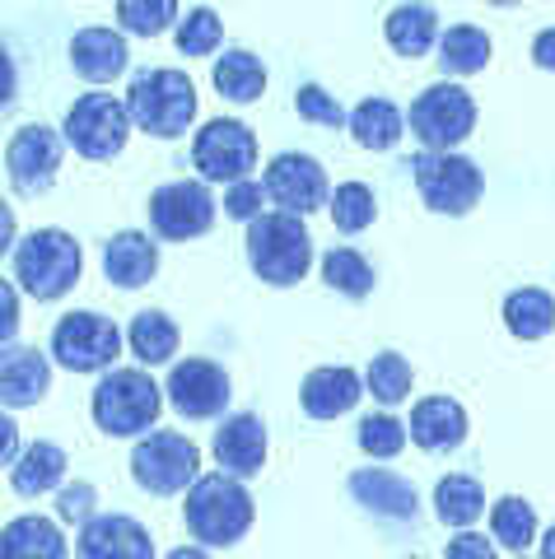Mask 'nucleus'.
Returning a JSON list of instances; mask_svg holds the SVG:
<instances>
[{
	"mask_svg": "<svg viewBox=\"0 0 555 559\" xmlns=\"http://www.w3.org/2000/svg\"><path fill=\"white\" fill-rule=\"evenodd\" d=\"M178 20V0H117V24L135 38H160Z\"/></svg>",
	"mask_w": 555,
	"mask_h": 559,
	"instance_id": "nucleus-37",
	"label": "nucleus"
},
{
	"mask_svg": "<svg viewBox=\"0 0 555 559\" xmlns=\"http://www.w3.org/2000/svg\"><path fill=\"white\" fill-rule=\"evenodd\" d=\"M444 559H495V540L491 536H481V532H458L453 540H448V550Z\"/></svg>",
	"mask_w": 555,
	"mask_h": 559,
	"instance_id": "nucleus-43",
	"label": "nucleus"
},
{
	"mask_svg": "<svg viewBox=\"0 0 555 559\" xmlns=\"http://www.w3.org/2000/svg\"><path fill=\"white\" fill-rule=\"evenodd\" d=\"M411 364L406 355H397V349H383V355L369 359V373H364V388H369V396L378 401V406H402V401L411 396Z\"/></svg>",
	"mask_w": 555,
	"mask_h": 559,
	"instance_id": "nucleus-35",
	"label": "nucleus"
},
{
	"mask_svg": "<svg viewBox=\"0 0 555 559\" xmlns=\"http://www.w3.org/2000/svg\"><path fill=\"white\" fill-rule=\"evenodd\" d=\"M51 388V364L33 345H0V406L28 411Z\"/></svg>",
	"mask_w": 555,
	"mask_h": 559,
	"instance_id": "nucleus-19",
	"label": "nucleus"
},
{
	"mask_svg": "<svg viewBox=\"0 0 555 559\" xmlns=\"http://www.w3.org/2000/svg\"><path fill=\"white\" fill-rule=\"evenodd\" d=\"M182 518H187L192 540L224 550V546H238V540L252 532L257 509H252L248 485H243L238 476H229V471H211V476H197L192 489H187Z\"/></svg>",
	"mask_w": 555,
	"mask_h": 559,
	"instance_id": "nucleus-1",
	"label": "nucleus"
},
{
	"mask_svg": "<svg viewBox=\"0 0 555 559\" xmlns=\"http://www.w3.org/2000/svg\"><path fill=\"white\" fill-rule=\"evenodd\" d=\"M75 559H154V536L127 513H94L75 536Z\"/></svg>",
	"mask_w": 555,
	"mask_h": 559,
	"instance_id": "nucleus-16",
	"label": "nucleus"
},
{
	"mask_svg": "<svg viewBox=\"0 0 555 559\" xmlns=\"http://www.w3.org/2000/svg\"><path fill=\"white\" fill-rule=\"evenodd\" d=\"M294 112H299L304 121H314V127H332V131L351 121V112L336 103V94L318 90V84H304V90L294 94Z\"/></svg>",
	"mask_w": 555,
	"mask_h": 559,
	"instance_id": "nucleus-40",
	"label": "nucleus"
},
{
	"mask_svg": "<svg viewBox=\"0 0 555 559\" xmlns=\"http://www.w3.org/2000/svg\"><path fill=\"white\" fill-rule=\"evenodd\" d=\"M192 164L201 182H243L257 168V135L234 117H215L192 140Z\"/></svg>",
	"mask_w": 555,
	"mask_h": 559,
	"instance_id": "nucleus-11",
	"label": "nucleus"
},
{
	"mask_svg": "<svg viewBox=\"0 0 555 559\" xmlns=\"http://www.w3.org/2000/svg\"><path fill=\"white\" fill-rule=\"evenodd\" d=\"M491 540L505 546L513 555H528V546H536V513L528 499L505 495L499 503H491Z\"/></svg>",
	"mask_w": 555,
	"mask_h": 559,
	"instance_id": "nucleus-33",
	"label": "nucleus"
},
{
	"mask_svg": "<svg viewBox=\"0 0 555 559\" xmlns=\"http://www.w3.org/2000/svg\"><path fill=\"white\" fill-rule=\"evenodd\" d=\"M127 112L131 127L154 140H173L197 121V84L182 70H141L127 90Z\"/></svg>",
	"mask_w": 555,
	"mask_h": 559,
	"instance_id": "nucleus-3",
	"label": "nucleus"
},
{
	"mask_svg": "<svg viewBox=\"0 0 555 559\" xmlns=\"http://www.w3.org/2000/svg\"><path fill=\"white\" fill-rule=\"evenodd\" d=\"M211 80H215V90L229 103H257L267 94V66H262V57H252V51H243V47L224 51V57L215 61V70H211Z\"/></svg>",
	"mask_w": 555,
	"mask_h": 559,
	"instance_id": "nucleus-30",
	"label": "nucleus"
},
{
	"mask_svg": "<svg viewBox=\"0 0 555 559\" xmlns=\"http://www.w3.org/2000/svg\"><path fill=\"white\" fill-rule=\"evenodd\" d=\"M14 94H20V70H14V57H10V47L0 43V112L14 103Z\"/></svg>",
	"mask_w": 555,
	"mask_h": 559,
	"instance_id": "nucleus-45",
	"label": "nucleus"
},
{
	"mask_svg": "<svg viewBox=\"0 0 555 559\" xmlns=\"http://www.w3.org/2000/svg\"><path fill=\"white\" fill-rule=\"evenodd\" d=\"M84 252L66 229H33L28 238L14 242V280L28 299L51 304L80 285Z\"/></svg>",
	"mask_w": 555,
	"mask_h": 559,
	"instance_id": "nucleus-4",
	"label": "nucleus"
},
{
	"mask_svg": "<svg viewBox=\"0 0 555 559\" xmlns=\"http://www.w3.org/2000/svg\"><path fill=\"white\" fill-rule=\"evenodd\" d=\"M127 61H131V51L117 28H80L71 38V66L90 84H113L127 70Z\"/></svg>",
	"mask_w": 555,
	"mask_h": 559,
	"instance_id": "nucleus-23",
	"label": "nucleus"
},
{
	"mask_svg": "<svg viewBox=\"0 0 555 559\" xmlns=\"http://www.w3.org/2000/svg\"><path fill=\"white\" fill-rule=\"evenodd\" d=\"M267 187L257 178H243V182H229V191H224V215L238 219V224H252L257 215H267Z\"/></svg>",
	"mask_w": 555,
	"mask_h": 559,
	"instance_id": "nucleus-41",
	"label": "nucleus"
},
{
	"mask_svg": "<svg viewBox=\"0 0 555 559\" xmlns=\"http://www.w3.org/2000/svg\"><path fill=\"white\" fill-rule=\"evenodd\" d=\"M20 425H14L10 415H0V466H14L20 462Z\"/></svg>",
	"mask_w": 555,
	"mask_h": 559,
	"instance_id": "nucleus-46",
	"label": "nucleus"
},
{
	"mask_svg": "<svg viewBox=\"0 0 555 559\" xmlns=\"http://www.w3.org/2000/svg\"><path fill=\"white\" fill-rule=\"evenodd\" d=\"M94 425L113 439H135V433L154 429V419L164 411V388L145 369H108L94 388Z\"/></svg>",
	"mask_w": 555,
	"mask_h": 559,
	"instance_id": "nucleus-5",
	"label": "nucleus"
},
{
	"mask_svg": "<svg viewBox=\"0 0 555 559\" xmlns=\"http://www.w3.org/2000/svg\"><path fill=\"white\" fill-rule=\"evenodd\" d=\"M20 289L10 285V280H0V345L14 341V331H20Z\"/></svg>",
	"mask_w": 555,
	"mask_h": 559,
	"instance_id": "nucleus-44",
	"label": "nucleus"
},
{
	"mask_svg": "<svg viewBox=\"0 0 555 559\" xmlns=\"http://www.w3.org/2000/svg\"><path fill=\"white\" fill-rule=\"evenodd\" d=\"M211 452H215L220 471H229V476H238V480H252L257 471L267 466V425H262V415H252V411L229 415L215 429Z\"/></svg>",
	"mask_w": 555,
	"mask_h": 559,
	"instance_id": "nucleus-17",
	"label": "nucleus"
},
{
	"mask_svg": "<svg viewBox=\"0 0 555 559\" xmlns=\"http://www.w3.org/2000/svg\"><path fill=\"white\" fill-rule=\"evenodd\" d=\"M168 401L182 419H220L229 406V373L215 359H182L168 373Z\"/></svg>",
	"mask_w": 555,
	"mask_h": 559,
	"instance_id": "nucleus-15",
	"label": "nucleus"
},
{
	"mask_svg": "<svg viewBox=\"0 0 555 559\" xmlns=\"http://www.w3.org/2000/svg\"><path fill=\"white\" fill-rule=\"evenodd\" d=\"M439 66L448 75H481L491 66V33L476 24H453L439 33Z\"/></svg>",
	"mask_w": 555,
	"mask_h": 559,
	"instance_id": "nucleus-31",
	"label": "nucleus"
},
{
	"mask_svg": "<svg viewBox=\"0 0 555 559\" xmlns=\"http://www.w3.org/2000/svg\"><path fill=\"white\" fill-rule=\"evenodd\" d=\"M178 322L168 318V312L160 308H145V312H135L131 326H127V345H131V355L141 359V369H154V364H168L173 355H178Z\"/></svg>",
	"mask_w": 555,
	"mask_h": 559,
	"instance_id": "nucleus-27",
	"label": "nucleus"
},
{
	"mask_svg": "<svg viewBox=\"0 0 555 559\" xmlns=\"http://www.w3.org/2000/svg\"><path fill=\"white\" fill-rule=\"evenodd\" d=\"M160 271V242L145 238L141 229H121L103 242V275L117 289H141Z\"/></svg>",
	"mask_w": 555,
	"mask_h": 559,
	"instance_id": "nucleus-22",
	"label": "nucleus"
},
{
	"mask_svg": "<svg viewBox=\"0 0 555 559\" xmlns=\"http://www.w3.org/2000/svg\"><path fill=\"white\" fill-rule=\"evenodd\" d=\"M481 509H485V485L476 476H467V471H453V476H444L435 485V518L444 527L467 532L472 522H481Z\"/></svg>",
	"mask_w": 555,
	"mask_h": 559,
	"instance_id": "nucleus-29",
	"label": "nucleus"
},
{
	"mask_svg": "<svg viewBox=\"0 0 555 559\" xmlns=\"http://www.w3.org/2000/svg\"><path fill=\"white\" fill-rule=\"evenodd\" d=\"M411 135L421 140L425 150H458L467 135L476 131V98L462 90V84H429V90L415 94L411 112H406Z\"/></svg>",
	"mask_w": 555,
	"mask_h": 559,
	"instance_id": "nucleus-9",
	"label": "nucleus"
},
{
	"mask_svg": "<svg viewBox=\"0 0 555 559\" xmlns=\"http://www.w3.org/2000/svg\"><path fill=\"white\" fill-rule=\"evenodd\" d=\"M14 242H20V238H14V210L0 201V257H10Z\"/></svg>",
	"mask_w": 555,
	"mask_h": 559,
	"instance_id": "nucleus-48",
	"label": "nucleus"
},
{
	"mask_svg": "<svg viewBox=\"0 0 555 559\" xmlns=\"http://www.w3.org/2000/svg\"><path fill=\"white\" fill-rule=\"evenodd\" d=\"M94 503H98V489L90 480H75L57 495V518L71 522V527H84V522L94 518Z\"/></svg>",
	"mask_w": 555,
	"mask_h": 559,
	"instance_id": "nucleus-42",
	"label": "nucleus"
},
{
	"mask_svg": "<svg viewBox=\"0 0 555 559\" xmlns=\"http://www.w3.org/2000/svg\"><path fill=\"white\" fill-rule=\"evenodd\" d=\"M532 61L542 70H555V28H542L532 38Z\"/></svg>",
	"mask_w": 555,
	"mask_h": 559,
	"instance_id": "nucleus-47",
	"label": "nucleus"
},
{
	"mask_svg": "<svg viewBox=\"0 0 555 559\" xmlns=\"http://www.w3.org/2000/svg\"><path fill=\"white\" fill-rule=\"evenodd\" d=\"M364 396V378L345 364H327L314 369L299 388V406L308 419H341L345 411H355V401Z\"/></svg>",
	"mask_w": 555,
	"mask_h": 559,
	"instance_id": "nucleus-21",
	"label": "nucleus"
},
{
	"mask_svg": "<svg viewBox=\"0 0 555 559\" xmlns=\"http://www.w3.org/2000/svg\"><path fill=\"white\" fill-rule=\"evenodd\" d=\"M220 38H224V24H220V14L211 5H197L178 24V51L182 57H211V51H220Z\"/></svg>",
	"mask_w": 555,
	"mask_h": 559,
	"instance_id": "nucleus-38",
	"label": "nucleus"
},
{
	"mask_svg": "<svg viewBox=\"0 0 555 559\" xmlns=\"http://www.w3.org/2000/svg\"><path fill=\"white\" fill-rule=\"evenodd\" d=\"M505 326H509V336L518 341H542L555 331V299L546 289H513L509 299H505Z\"/></svg>",
	"mask_w": 555,
	"mask_h": 559,
	"instance_id": "nucleus-32",
	"label": "nucleus"
},
{
	"mask_svg": "<svg viewBox=\"0 0 555 559\" xmlns=\"http://www.w3.org/2000/svg\"><path fill=\"white\" fill-rule=\"evenodd\" d=\"M267 197L285 210V215H314V210L327 205L332 197V187H327V173L314 154H275L271 168H267Z\"/></svg>",
	"mask_w": 555,
	"mask_h": 559,
	"instance_id": "nucleus-14",
	"label": "nucleus"
},
{
	"mask_svg": "<svg viewBox=\"0 0 555 559\" xmlns=\"http://www.w3.org/2000/svg\"><path fill=\"white\" fill-rule=\"evenodd\" d=\"M467 429H472V425H467V411H462V401H453V396L415 401L411 419H406L411 443L425 448V452H453V448H462Z\"/></svg>",
	"mask_w": 555,
	"mask_h": 559,
	"instance_id": "nucleus-20",
	"label": "nucleus"
},
{
	"mask_svg": "<svg viewBox=\"0 0 555 559\" xmlns=\"http://www.w3.org/2000/svg\"><path fill=\"white\" fill-rule=\"evenodd\" d=\"M327 210H332V224L341 234H364L378 219V197L364 182H341L327 197Z\"/></svg>",
	"mask_w": 555,
	"mask_h": 559,
	"instance_id": "nucleus-36",
	"label": "nucleus"
},
{
	"mask_svg": "<svg viewBox=\"0 0 555 559\" xmlns=\"http://www.w3.org/2000/svg\"><path fill=\"white\" fill-rule=\"evenodd\" d=\"M351 499L359 503L369 518H383V522H415L421 503H415V485L402 480L397 471H383V466H364L355 471L351 480Z\"/></svg>",
	"mask_w": 555,
	"mask_h": 559,
	"instance_id": "nucleus-18",
	"label": "nucleus"
},
{
	"mask_svg": "<svg viewBox=\"0 0 555 559\" xmlns=\"http://www.w3.org/2000/svg\"><path fill=\"white\" fill-rule=\"evenodd\" d=\"M0 559H71V540L51 518L24 513L0 527Z\"/></svg>",
	"mask_w": 555,
	"mask_h": 559,
	"instance_id": "nucleus-24",
	"label": "nucleus"
},
{
	"mask_svg": "<svg viewBox=\"0 0 555 559\" xmlns=\"http://www.w3.org/2000/svg\"><path fill=\"white\" fill-rule=\"evenodd\" d=\"M388 47L397 51V57H425V51H435L439 47V10L435 5H425V0H406V5H397L388 14Z\"/></svg>",
	"mask_w": 555,
	"mask_h": 559,
	"instance_id": "nucleus-25",
	"label": "nucleus"
},
{
	"mask_svg": "<svg viewBox=\"0 0 555 559\" xmlns=\"http://www.w3.org/2000/svg\"><path fill=\"white\" fill-rule=\"evenodd\" d=\"M61 154H66V135L43 127V121L20 127L5 145V173H10L14 191H20V197H43L61 173Z\"/></svg>",
	"mask_w": 555,
	"mask_h": 559,
	"instance_id": "nucleus-12",
	"label": "nucleus"
},
{
	"mask_svg": "<svg viewBox=\"0 0 555 559\" xmlns=\"http://www.w3.org/2000/svg\"><path fill=\"white\" fill-rule=\"evenodd\" d=\"M351 135H355V145L359 150H392L397 140H402V131H406V117H402V108L397 103H388V98H364V103H355V112H351Z\"/></svg>",
	"mask_w": 555,
	"mask_h": 559,
	"instance_id": "nucleus-28",
	"label": "nucleus"
},
{
	"mask_svg": "<svg viewBox=\"0 0 555 559\" xmlns=\"http://www.w3.org/2000/svg\"><path fill=\"white\" fill-rule=\"evenodd\" d=\"M322 280L327 289L345 294V299H369L374 294V266L369 257L355 252V248H332L322 257Z\"/></svg>",
	"mask_w": 555,
	"mask_h": 559,
	"instance_id": "nucleus-34",
	"label": "nucleus"
},
{
	"mask_svg": "<svg viewBox=\"0 0 555 559\" xmlns=\"http://www.w3.org/2000/svg\"><path fill=\"white\" fill-rule=\"evenodd\" d=\"M131 476L145 495H160V499L182 495L201 476V452L178 429H154L131 452Z\"/></svg>",
	"mask_w": 555,
	"mask_h": 559,
	"instance_id": "nucleus-8",
	"label": "nucleus"
},
{
	"mask_svg": "<svg viewBox=\"0 0 555 559\" xmlns=\"http://www.w3.org/2000/svg\"><path fill=\"white\" fill-rule=\"evenodd\" d=\"M61 480H66V452L57 443H28L20 452V462L10 466V485L20 499H38Z\"/></svg>",
	"mask_w": 555,
	"mask_h": 559,
	"instance_id": "nucleus-26",
	"label": "nucleus"
},
{
	"mask_svg": "<svg viewBox=\"0 0 555 559\" xmlns=\"http://www.w3.org/2000/svg\"><path fill=\"white\" fill-rule=\"evenodd\" d=\"M513 559H528V555H513Z\"/></svg>",
	"mask_w": 555,
	"mask_h": 559,
	"instance_id": "nucleus-53",
	"label": "nucleus"
},
{
	"mask_svg": "<svg viewBox=\"0 0 555 559\" xmlns=\"http://www.w3.org/2000/svg\"><path fill=\"white\" fill-rule=\"evenodd\" d=\"M164 559H211V555H205V546H178V550H168Z\"/></svg>",
	"mask_w": 555,
	"mask_h": 559,
	"instance_id": "nucleus-49",
	"label": "nucleus"
},
{
	"mask_svg": "<svg viewBox=\"0 0 555 559\" xmlns=\"http://www.w3.org/2000/svg\"><path fill=\"white\" fill-rule=\"evenodd\" d=\"M406 559H425V555H406Z\"/></svg>",
	"mask_w": 555,
	"mask_h": 559,
	"instance_id": "nucleus-52",
	"label": "nucleus"
},
{
	"mask_svg": "<svg viewBox=\"0 0 555 559\" xmlns=\"http://www.w3.org/2000/svg\"><path fill=\"white\" fill-rule=\"evenodd\" d=\"M150 224H154V234L168 238V242L201 238L215 224V197H211V187H205V182H187V178L164 182L150 197Z\"/></svg>",
	"mask_w": 555,
	"mask_h": 559,
	"instance_id": "nucleus-13",
	"label": "nucleus"
},
{
	"mask_svg": "<svg viewBox=\"0 0 555 559\" xmlns=\"http://www.w3.org/2000/svg\"><path fill=\"white\" fill-rule=\"evenodd\" d=\"M51 355L71 373H108V364L121 355V331L103 312H66L51 331Z\"/></svg>",
	"mask_w": 555,
	"mask_h": 559,
	"instance_id": "nucleus-10",
	"label": "nucleus"
},
{
	"mask_svg": "<svg viewBox=\"0 0 555 559\" xmlns=\"http://www.w3.org/2000/svg\"><path fill=\"white\" fill-rule=\"evenodd\" d=\"M61 135L80 159H94V164H108L127 150V135H131V112L127 103L113 98V94H80L71 108H66L61 121Z\"/></svg>",
	"mask_w": 555,
	"mask_h": 559,
	"instance_id": "nucleus-6",
	"label": "nucleus"
},
{
	"mask_svg": "<svg viewBox=\"0 0 555 559\" xmlns=\"http://www.w3.org/2000/svg\"><path fill=\"white\" fill-rule=\"evenodd\" d=\"M411 178H415V191L421 201L435 210V215H472L481 205V191H485V178L481 168L467 159V154H439V150H425L411 159Z\"/></svg>",
	"mask_w": 555,
	"mask_h": 559,
	"instance_id": "nucleus-7",
	"label": "nucleus"
},
{
	"mask_svg": "<svg viewBox=\"0 0 555 559\" xmlns=\"http://www.w3.org/2000/svg\"><path fill=\"white\" fill-rule=\"evenodd\" d=\"M406 439H411V433H406V425H402V419H397V415H369V419H359V448L364 452H369V457H397V452H402L406 448Z\"/></svg>",
	"mask_w": 555,
	"mask_h": 559,
	"instance_id": "nucleus-39",
	"label": "nucleus"
},
{
	"mask_svg": "<svg viewBox=\"0 0 555 559\" xmlns=\"http://www.w3.org/2000/svg\"><path fill=\"white\" fill-rule=\"evenodd\" d=\"M536 546H542V559H555V522H551V527H546V536H542V540H536Z\"/></svg>",
	"mask_w": 555,
	"mask_h": 559,
	"instance_id": "nucleus-50",
	"label": "nucleus"
},
{
	"mask_svg": "<svg viewBox=\"0 0 555 559\" xmlns=\"http://www.w3.org/2000/svg\"><path fill=\"white\" fill-rule=\"evenodd\" d=\"M485 5H523V0H485Z\"/></svg>",
	"mask_w": 555,
	"mask_h": 559,
	"instance_id": "nucleus-51",
	"label": "nucleus"
},
{
	"mask_svg": "<svg viewBox=\"0 0 555 559\" xmlns=\"http://www.w3.org/2000/svg\"><path fill=\"white\" fill-rule=\"evenodd\" d=\"M248 266L275 289L299 285L314 266V234H308L304 215H285V210L257 215L248 224Z\"/></svg>",
	"mask_w": 555,
	"mask_h": 559,
	"instance_id": "nucleus-2",
	"label": "nucleus"
}]
</instances>
